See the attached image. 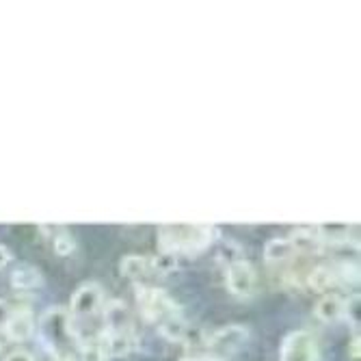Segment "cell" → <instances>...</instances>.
I'll list each match as a JSON object with an SVG mask.
<instances>
[{"label": "cell", "mask_w": 361, "mask_h": 361, "mask_svg": "<svg viewBox=\"0 0 361 361\" xmlns=\"http://www.w3.org/2000/svg\"><path fill=\"white\" fill-rule=\"evenodd\" d=\"M318 357L320 348L310 331H292L281 342L279 361H318Z\"/></svg>", "instance_id": "5b68a950"}, {"label": "cell", "mask_w": 361, "mask_h": 361, "mask_svg": "<svg viewBox=\"0 0 361 361\" xmlns=\"http://www.w3.org/2000/svg\"><path fill=\"white\" fill-rule=\"evenodd\" d=\"M9 314H11V305H9L7 301L0 299V329H3V326H5V322H7Z\"/></svg>", "instance_id": "d6986e66"}, {"label": "cell", "mask_w": 361, "mask_h": 361, "mask_svg": "<svg viewBox=\"0 0 361 361\" xmlns=\"http://www.w3.org/2000/svg\"><path fill=\"white\" fill-rule=\"evenodd\" d=\"M297 247L292 245L290 238H275V240H269L267 243V249H264V259L269 264H288L294 257H297Z\"/></svg>", "instance_id": "5bb4252c"}, {"label": "cell", "mask_w": 361, "mask_h": 361, "mask_svg": "<svg viewBox=\"0 0 361 361\" xmlns=\"http://www.w3.org/2000/svg\"><path fill=\"white\" fill-rule=\"evenodd\" d=\"M137 307L143 314V318L156 326L167 322L176 316H182L180 305L169 297L165 290L152 288V286H139L137 288Z\"/></svg>", "instance_id": "3957f363"}, {"label": "cell", "mask_w": 361, "mask_h": 361, "mask_svg": "<svg viewBox=\"0 0 361 361\" xmlns=\"http://www.w3.org/2000/svg\"><path fill=\"white\" fill-rule=\"evenodd\" d=\"M9 262H11V253L7 251L5 245H0V269H5Z\"/></svg>", "instance_id": "44dd1931"}, {"label": "cell", "mask_w": 361, "mask_h": 361, "mask_svg": "<svg viewBox=\"0 0 361 361\" xmlns=\"http://www.w3.org/2000/svg\"><path fill=\"white\" fill-rule=\"evenodd\" d=\"M39 340L52 357H74L78 353V336L74 334L72 316L63 307H50L39 320Z\"/></svg>", "instance_id": "7a4b0ae2"}, {"label": "cell", "mask_w": 361, "mask_h": 361, "mask_svg": "<svg viewBox=\"0 0 361 361\" xmlns=\"http://www.w3.org/2000/svg\"><path fill=\"white\" fill-rule=\"evenodd\" d=\"M180 361H221V359L212 357L210 353H202V355H186Z\"/></svg>", "instance_id": "ffe728a7"}, {"label": "cell", "mask_w": 361, "mask_h": 361, "mask_svg": "<svg viewBox=\"0 0 361 361\" xmlns=\"http://www.w3.org/2000/svg\"><path fill=\"white\" fill-rule=\"evenodd\" d=\"M42 283H44V275L32 264H18L11 271V286L18 292H32L42 288Z\"/></svg>", "instance_id": "4fadbf2b"}, {"label": "cell", "mask_w": 361, "mask_h": 361, "mask_svg": "<svg viewBox=\"0 0 361 361\" xmlns=\"http://www.w3.org/2000/svg\"><path fill=\"white\" fill-rule=\"evenodd\" d=\"M52 361H76V357H52Z\"/></svg>", "instance_id": "7402d4cb"}, {"label": "cell", "mask_w": 361, "mask_h": 361, "mask_svg": "<svg viewBox=\"0 0 361 361\" xmlns=\"http://www.w3.org/2000/svg\"><path fill=\"white\" fill-rule=\"evenodd\" d=\"M74 249H76L74 236L68 232V229H61V232L54 236V251L59 255H70V253H74Z\"/></svg>", "instance_id": "2e32d148"}, {"label": "cell", "mask_w": 361, "mask_h": 361, "mask_svg": "<svg viewBox=\"0 0 361 361\" xmlns=\"http://www.w3.org/2000/svg\"><path fill=\"white\" fill-rule=\"evenodd\" d=\"M100 342L104 346L106 357H126V355H130L133 350H137V346H139L135 329L119 331V334H104L102 331Z\"/></svg>", "instance_id": "8fae6325"}, {"label": "cell", "mask_w": 361, "mask_h": 361, "mask_svg": "<svg viewBox=\"0 0 361 361\" xmlns=\"http://www.w3.org/2000/svg\"><path fill=\"white\" fill-rule=\"evenodd\" d=\"M3 331L11 342H26L35 334V320L30 307H11V314L3 326Z\"/></svg>", "instance_id": "ba28073f"}, {"label": "cell", "mask_w": 361, "mask_h": 361, "mask_svg": "<svg viewBox=\"0 0 361 361\" xmlns=\"http://www.w3.org/2000/svg\"><path fill=\"white\" fill-rule=\"evenodd\" d=\"M3 361H35V357H32L30 353H26V350H13Z\"/></svg>", "instance_id": "ac0fdd59"}, {"label": "cell", "mask_w": 361, "mask_h": 361, "mask_svg": "<svg viewBox=\"0 0 361 361\" xmlns=\"http://www.w3.org/2000/svg\"><path fill=\"white\" fill-rule=\"evenodd\" d=\"M344 310H346V299H342L336 292H324L314 305V316L320 322L331 324V322L344 320Z\"/></svg>", "instance_id": "30bf717a"}, {"label": "cell", "mask_w": 361, "mask_h": 361, "mask_svg": "<svg viewBox=\"0 0 361 361\" xmlns=\"http://www.w3.org/2000/svg\"><path fill=\"white\" fill-rule=\"evenodd\" d=\"M225 281H227L229 292H232L234 297H238V299H249V297H253L255 286H257V277H255L253 267L249 264L247 259H243V257L232 259V262L227 264Z\"/></svg>", "instance_id": "52a82bcc"}, {"label": "cell", "mask_w": 361, "mask_h": 361, "mask_svg": "<svg viewBox=\"0 0 361 361\" xmlns=\"http://www.w3.org/2000/svg\"><path fill=\"white\" fill-rule=\"evenodd\" d=\"M178 269V257L169 253H158L152 257V271L154 275H169Z\"/></svg>", "instance_id": "9a60e30c"}, {"label": "cell", "mask_w": 361, "mask_h": 361, "mask_svg": "<svg viewBox=\"0 0 361 361\" xmlns=\"http://www.w3.org/2000/svg\"><path fill=\"white\" fill-rule=\"evenodd\" d=\"M102 305H104V288L95 281H89L72 294L68 312L74 318H91L97 312H102Z\"/></svg>", "instance_id": "8992f818"}, {"label": "cell", "mask_w": 361, "mask_h": 361, "mask_svg": "<svg viewBox=\"0 0 361 361\" xmlns=\"http://www.w3.org/2000/svg\"><path fill=\"white\" fill-rule=\"evenodd\" d=\"M344 318H348L353 324H357V322H359V297H350V299H346Z\"/></svg>", "instance_id": "e0dca14e"}, {"label": "cell", "mask_w": 361, "mask_h": 361, "mask_svg": "<svg viewBox=\"0 0 361 361\" xmlns=\"http://www.w3.org/2000/svg\"><path fill=\"white\" fill-rule=\"evenodd\" d=\"M102 318H104V334H119V331H130L133 326V316L123 301L115 299L102 305Z\"/></svg>", "instance_id": "9c48e42d"}, {"label": "cell", "mask_w": 361, "mask_h": 361, "mask_svg": "<svg viewBox=\"0 0 361 361\" xmlns=\"http://www.w3.org/2000/svg\"><path fill=\"white\" fill-rule=\"evenodd\" d=\"M249 340V329L243 324H227L206 338V353L225 361V357L238 353Z\"/></svg>", "instance_id": "277c9868"}, {"label": "cell", "mask_w": 361, "mask_h": 361, "mask_svg": "<svg viewBox=\"0 0 361 361\" xmlns=\"http://www.w3.org/2000/svg\"><path fill=\"white\" fill-rule=\"evenodd\" d=\"M119 271L126 279L141 283L145 281L149 275H154L152 271V257L149 255H126L119 262Z\"/></svg>", "instance_id": "7c38bea8"}, {"label": "cell", "mask_w": 361, "mask_h": 361, "mask_svg": "<svg viewBox=\"0 0 361 361\" xmlns=\"http://www.w3.org/2000/svg\"><path fill=\"white\" fill-rule=\"evenodd\" d=\"M214 238L212 225L200 223H169L158 227V247L160 253L182 255V253H200L210 247Z\"/></svg>", "instance_id": "6da1fadb"}]
</instances>
